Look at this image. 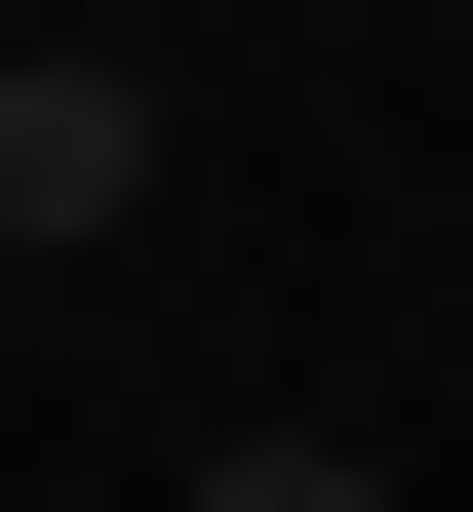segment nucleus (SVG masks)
Masks as SVG:
<instances>
[{"mask_svg":"<svg viewBox=\"0 0 473 512\" xmlns=\"http://www.w3.org/2000/svg\"><path fill=\"white\" fill-rule=\"evenodd\" d=\"M79 237H158V79L119 40H0V276H79Z\"/></svg>","mask_w":473,"mask_h":512,"instance_id":"1","label":"nucleus"},{"mask_svg":"<svg viewBox=\"0 0 473 512\" xmlns=\"http://www.w3.org/2000/svg\"><path fill=\"white\" fill-rule=\"evenodd\" d=\"M198 512H395V434H198Z\"/></svg>","mask_w":473,"mask_h":512,"instance_id":"2","label":"nucleus"}]
</instances>
